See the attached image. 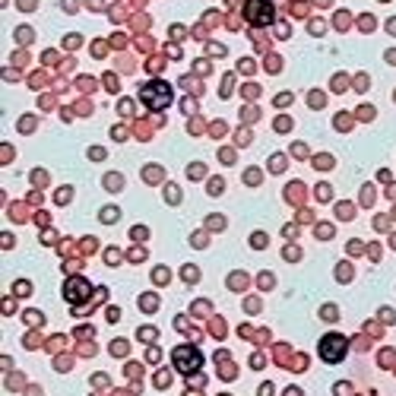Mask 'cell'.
Returning a JSON list of instances; mask_svg holds the SVG:
<instances>
[{"instance_id": "6da1fadb", "label": "cell", "mask_w": 396, "mask_h": 396, "mask_svg": "<svg viewBox=\"0 0 396 396\" xmlns=\"http://www.w3.org/2000/svg\"><path fill=\"white\" fill-rule=\"evenodd\" d=\"M200 365H203V355L197 349H190V345H181V349L174 352V368H178L181 374L200 371Z\"/></svg>"}, {"instance_id": "7a4b0ae2", "label": "cell", "mask_w": 396, "mask_h": 396, "mask_svg": "<svg viewBox=\"0 0 396 396\" xmlns=\"http://www.w3.org/2000/svg\"><path fill=\"white\" fill-rule=\"evenodd\" d=\"M247 19L257 23V26L273 23V7H269V0H251V3H247Z\"/></svg>"}, {"instance_id": "3957f363", "label": "cell", "mask_w": 396, "mask_h": 396, "mask_svg": "<svg viewBox=\"0 0 396 396\" xmlns=\"http://www.w3.org/2000/svg\"><path fill=\"white\" fill-rule=\"evenodd\" d=\"M143 98H146V105H152V108L168 105V86H165V82H150V86L143 89Z\"/></svg>"}, {"instance_id": "277c9868", "label": "cell", "mask_w": 396, "mask_h": 396, "mask_svg": "<svg viewBox=\"0 0 396 396\" xmlns=\"http://www.w3.org/2000/svg\"><path fill=\"white\" fill-rule=\"evenodd\" d=\"M321 352H323V359L327 361H339L345 355V339L343 336H327L321 345Z\"/></svg>"}, {"instance_id": "5b68a950", "label": "cell", "mask_w": 396, "mask_h": 396, "mask_svg": "<svg viewBox=\"0 0 396 396\" xmlns=\"http://www.w3.org/2000/svg\"><path fill=\"white\" fill-rule=\"evenodd\" d=\"M86 291H89V285L82 282V279H70V282H67V301L86 298Z\"/></svg>"}]
</instances>
